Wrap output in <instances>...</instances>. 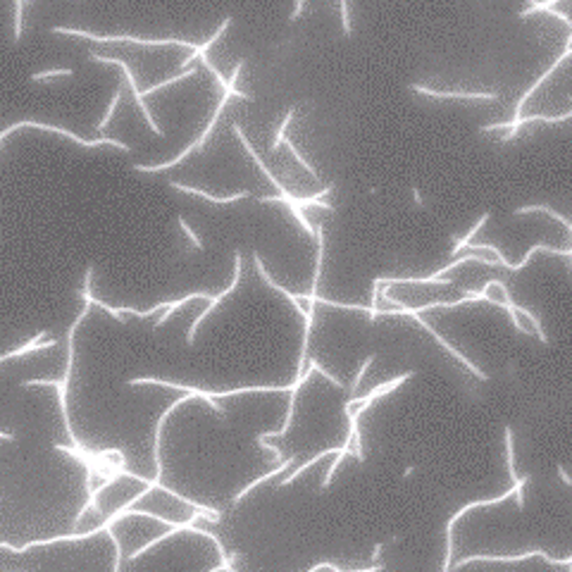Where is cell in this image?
Returning a JSON list of instances; mask_svg holds the SVG:
<instances>
[{"instance_id":"1","label":"cell","mask_w":572,"mask_h":572,"mask_svg":"<svg viewBox=\"0 0 572 572\" xmlns=\"http://www.w3.org/2000/svg\"><path fill=\"white\" fill-rule=\"evenodd\" d=\"M234 98H241V100H253V95L248 93V91H238V88H229V91H222L220 103H217V108L213 110V115H210L208 124H205V129L200 131V136H198V139H196V141H191L189 146L184 148L182 153H179V155H174V158H172V160L158 162V165H134L131 169H134V172H141V174H158V172H167V169H172V167H177V165H182V162L187 160L189 155H193V153L203 151V148H205V143H208L210 139H213V134H215L217 124H220L222 115H225L227 105H229Z\"/></svg>"},{"instance_id":"34","label":"cell","mask_w":572,"mask_h":572,"mask_svg":"<svg viewBox=\"0 0 572 572\" xmlns=\"http://www.w3.org/2000/svg\"><path fill=\"white\" fill-rule=\"evenodd\" d=\"M258 446L265 448V451H267L269 455H272V460H274V463H282V460H284L282 451H279L277 446H272V444H269L267 439H260V437H258Z\"/></svg>"},{"instance_id":"40","label":"cell","mask_w":572,"mask_h":572,"mask_svg":"<svg viewBox=\"0 0 572 572\" xmlns=\"http://www.w3.org/2000/svg\"><path fill=\"white\" fill-rule=\"evenodd\" d=\"M31 3H34V0H26V5H31Z\"/></svg>"},{"instance_id":"24","label":"cell","mask_w":572,"mask_h":572,"mask_svg":"<svg viewBox=\"0 0 572 572\" xmlns=\"http://www.w3.org/2000/svg\"><path fill=\"white\" fill-rule=\"evenodd\" d=\"M122 95H124V86H122V84H117V86H115V91H113V98H110L108 110H105V115H103V120H100L98 124H95V134H103V131L108 129V124H110V122H113V117H115V110H117Z\"/></svg>"},{"instance_id":"37","label":"cell","mask_w":572,"mask_h":572,"mask_svg":"<svg viewBox=\"0 0 572 572\" xmlns=\"http://www.w3.org/2000/svg\"><path fill=\"white\" fill-rule=\"evenodd\" d=\"M555 473H558V477L563 479L565 486H572V475L568 473V470H565V465H558V468H555Z\"/></svg>"},{"instance_id":"32","label":"cell","mask_w":572,"mask_h":572,"mask_svg":"<svg viewBox=\"0 0 572 572\" xmlns=\"http://www.w3.org/2000/svg\"><path fill=\"white\" fill-rule=\"evenodd\" d=\"M339 8H341L343 36H351L353 34V24H351V10H348V0H339Z\"/></svg>"},{"instance_id":"13","label":"cell","mask_w":572,"mask_h":572,"mask_svg":"<svg viewBox=\"0 0 572 572\" xmlns=\"http://www.w3.org/2000/svg\"><path fill=\"white\" fill-rule=\"evenodd\" d=\"M169 189L182 191V193H189V196H198V198L210 200V203H215V205H231V203H236V200H243L251 196V191H234V193L217 196V193H210V191H203V189L187 187V184H182V182H169Z\"/></svg>"},{"instance_id":"26","label":"cell","mask_w":572,"mask_h":572,"mask_svg":"<svg viewBox=\"0 0 572 572\" xmlns=\"http://www.w3.org/2000/svg\"><path fill=\"white\" fill-rule=\"evenodd\" d=\"M179 532H184V527H169L167 532L158 534L155 539H151V542H146V544H143L141 549H136L134 553H129V560H131V563H134V560H139L143 553H148V551H151V549H155V546H158V544H160V542H165V539L174 537V534H179Z\"/></svg>"},{"instance_id":"39","label":"cell","mask_w":572,"mask_h":572,"mask_svg":"<svg viewBox=\"0 0 572 572\" xmlns=\"http://www.w3.org/2000/svg\"><path fill=\"white\" fill-rule=\"evenodd\" d=\"M0 441H15L12 432H0Z\"/></svg>"},{"instance_id":"27","label":"cell","mask_w":572,"mask_h":572,"mask_svg":"<svg viewBox=\"0 0 572 572\" xmlns=\"http://www.w3.org/2000/svg\"><path fill=\"white\" fill-rule=\"evenodd\" d=\"M374 353L372 356H368L360 363V368H358V372H356V377H353L351 381V389H348V401H356L358 399V389H360V384H363V379H365V374H368V370L372 368V363H374Z\"/></svg>"},{"instance_id":"31","label":"cell","mask_w":572,"mask_h":572,"mask_svg":"<svg viewBox=\"0 0 572 572\" xmlns=\"http://www.w3.org/2000/svg\"><path fill=\"white\" fill-rule=\"evenodd\" d=\"M177 225H179V229L184 231V236H187L189 241L193 243V251H203V241H200V238H198V234H196V231L191 229V225H189L187 220H184L182 215L177 217Z\"/></svg>"},{"instance_id":"29","label":"cell","mask_w":572,"mask_h":572,"mask_svg":"<svg viewBox=\"0 0 572 572\" xmlns=\"http://www.w3.org/2000/svg\"><path fill=\"white\" fill-rule=\"evenodd\" d=\"M24 8H26V0H15V31H12L15 44H22L24 39Z\"/></svg>"},{"instance_id":"17","label":"cell","mask_w":572,"mask_h":572,"mask_svg":"<svg viewBox=\"0 0 572 572\" xmlns=\"http://www.w3.org/2000/svg\"><path fill=\"white\" fill-rule=\"evenodd\" d=\"M479 291L484 294L486 303H494L503 310L513 303L511 294H508V284L503 279H489V282H484V286H479Z\"/></svg>"},{"instance_id":"23","label":"cell","mask_w":572,"mask_h":572,"mask_svg":"<svg viewBox=\"0 0 572 572\" xmlns=\"http://www.w3.org/2000/svg\"><path fill=\"white\" fill-rule=\"evenodd\" d=\"M193 77H198V67H189V70H182L179 74H174V77H169L165 79V82H160V84H153V86H148L146 91H143V98L146 95H153V93H158V91H162V88H167V86H172V84H179V82H187V79H193Z\"/></svg>"},{"instance_id":"16","label":"cell","mask_w":572,"mask_h":572,"mask_svg":"<svg viewBox=\"0 0 572 572\" xmlns=\"http://www.w3.org/2000/svg\"><path fill=\"white\" fill-rule=\"evenodd\" d=\"M294 463H296V455H289V458H284L282 463H279L277 468L272 470V473H267V475H260V477H258V479H253L251 484H246V486H243V489L238 491V494L234 496V499H231V503H234V506H238V503H241L243 499H248V494H253V491H256L258 486H263L265 482L274 479V477L284 475L286 470H289V468H291V465H294Z\"/></svg>"},{"instance_id":"22","label":"cell","mask_w":572,"mask_h":572,"mask_svg":"<svg viewBox=\"0 0 572 572\" xmlns=\"http://www.w3.org/2000/svg\"><path fill=\"white\" fill-rule=\"evenodd\" d=\"M489 220H491V213H484V215L479 217V220H477V225L473 227V229L468 231V234H465L463 238H455V243H453V248H451V258H458L460 253H463L465 248H468L470 243H473V238H475L477 234H479V231H482V227H484Z\"/></svg>"},{"instance_id":"19","label":"cell","mask_w":572,"mask_h":572,"mask_svg":"<svg viewBox=\"0 0 572 572\" xmlns=\"http://www.w3.org/2000/svg\"><path fill=\"white\" fill-rule=\"evenodd\" d=\"M308 379H296L294 381V389H291V399H289V410H286V420H284V425L277 429V432H260L258 437L260 439H282L286 437V432L291 429V425H294V415H296V401H298V391H301V386L305 384Z\"/></svg>"},{"instance_id":"21","label":"cell","mask_w":572,"mask_h":572,"mask_svg":"<svg viewBox=\"0 0 572 572\" xmlns=\"http://www.w3.org/2000/svg\"><path fill=\"white\" fill-rule=\"evenodd\" d=\"M339 453V448H327V451H320V453H315L312 455V458H308L305 460L303 465H298V468L294 470V473H291L289 477H284L282 482H279V486H291L294 484L296 479H301V477H303L305 473H308V470L312 468V465L315 463H320V460H325V458H330V455H336Z\"/></svg>"},{"instance_id":"9","label":"cell","mask_w":572,"mask_h":572,"mask_svg":"<svg viewBox=\"0 0 572 572\" xmlns=\"http://www.w3.org/2000/svg\"><path fill=\"white\" fill-rule=\"evenodd\" d=\"M241 274H243V253H241V251H234V274H231V282H229V286H227V289H222L220 294L213 296V301H210V303L205 305V310L200 312V315L193 320V325L189 327V332H187V343H189V346H193L196 334H198L200 325H203V322L208 320L210 315H213V312L217 310V305H220L222 301L227 298V296H231V294L236 291V286L241 284Z\"/></svg>"},{"instance_id":"2","label":"cell","mask_w":572,"mask_h":572,"mask_svg":"<svg viewBox=\"0 0 572 572\" xmlns=\"http://www.w3.org/2000/svg\"><path fill=\"white\" fill-rule=\"evenodd\" d=\"M48 34L55 36H72V39H84L93 41V44H126V46H141V48H165V46H177V48H189L193 50L198 44L187 39H146V36H131V34H93L86 29H74V26H50Z\"/></svg>"},{"instance_id":"10","label":"cell","mask_w":572,"mask_h":572,"mask_svg":"<svg viewBox=\"0 0 572 572\" xmlns=\"http://www.w3.org/2000/svg\"><path fill=\"white\" fill-rule=\"evenodd\" d=\"M506 312H508V315H511V322H513V327H515V332H517V334H527V336H537V341L546 346V343H549L546 330H544L542 320H539V317L534 315L532 310L522 308V305H517V303H511V305H508V308H506Z\"/></svg>"},{"instance_id":"25","label":"cell","mask_w":572,"mask_h":572,"mask_svg":"<svg viewBox=\"0 0 572 572\" xmlns=\"http://www.w3.org/2000/svg\"><path fill=\"white\" fill-rule=\"evenodd\" d=\"M503 439H506V463H508V475L513 482H517V470H515V439H513V427H503Z\"/></svg>"},{"instance_id":"36","label":"cell","mask_w":572,"mask_h":572,"mask_svg":"<svg viewBox=\"0 0 572 572\" xmlns=\"http://www.w3.org/2000/svg\"><path fill=\"white\" fill-rule=\"evenodd\" d=\"M303 10H305V0H296V5H294V12L289 15V19L291 22H296V19L303 15Z\"/></svg>"},{"instance_id":"18","label":"cell","mask_w":572,"mask_h":572,"mask_svg":"<svg viewBox=\"0 0 572 572\" xmlns=\"http://www.w3.org/2000/svg\"><path fill=\"white\" fill-rule=\"evenodd\" d=\"M410 91L432 95V98H460V100H484V103H494L499 100V93H448V91H434V88L420 86V84H410Z\"/></svg>"},{"instance_id":"11","label":"cell","mask_w":572,"mask_h":572,"mask_svg":"<svg viewBox=\"0 0 572 572\" xmlns=\"http://www.w3.org/2000/svg\"><path fill=\"white\" fill-rule=\"evenodd\" d=\"M193 396L191 394H184L182 399H177L172 406L165 408V412L160 415V420L155 422V437H153V463H155V475H153V484H160V477H162V463H160V441H162V429H165V422L172 417V412L177 410L179 406H184L187 401H191Z\"/></svg>"},{"instance_id":"5","label":"cell","mask_w":572,"mask_h":572,"mask_svg":"<svg viewBox=\"0 0 572 572\" xmlns=\"http://www.w3.org/2000/svg\"><path fill=\"white\" fill-rule=\"evenodd\" d=\"M527 558H544L549 565H553V568H560V565H570L572 563V555H565V558H553V555H549L546 551L537 549V551H524V553H513V555L475 553V555H468V558L455 560L453 570H463L465 565H470V563H520V560H527Z\"/></svg>"},{"instance_id":"4","label":"cell","mask_w":572,"mask_h":572,"mask_svg":"<svg viewBox=\"0 0 572 572\" xmlns=\"http://www.w3.org/2000/svg\"><path fill=\"white\" fill-rule=\"evenodd\" d=\"M86 60L88 62H100V65H115V67H120L122 74H124V79H126V84H129L131 93H134V100H136V105H139L143 120L148 122V126L153 129V134H155L158 139H162L165 134H162V129L158 126V122H155V117H153L151 108L146 105V98H143V91H139V84H136V77H134V72H131L129 62H124L122 57H115V55H103V53H88Z\"/></svg>"},{"instance_id":"33","label":"cell","mask_w":572,"mask_h":572,"mask_svg":"<svg viewBox=\"0 0 572 572\" xmlns=\"http://www.w3.org/2000/svg\"><path fill=\"white\" fill-rule=\"evenodd\" d=\"M529 484V477H520L517 482H513V494H515V503L517 508H524V486Z\"/></svg>"},{"instance_id":"6","label":"cell","mask_w":572,"mask_h":572,"mask_svg":"<svg viewBox=\"0 0 572 572\" xmlns=\"http://www.w3.org/2000/svg\"><path fill=\"white\" fill-rule=\"evenodd\" d=\"M511 496H515L513 494V486L506 491V494H501V496H494V499H477V501H470V503H465L460 511H455L453 515H451V520L446 522V551H444V565H441V572H451L453 568V527L458 524V520L463 515H468L470 511H477V508H489V506H501V503H506Z\"/></svg>"},{"instance_id":"35","label":"cell","mask_w":572,"mask_h":572,"mask_svg":"<svg viewBox=\"0 0 572 572\" xmlns=\"http://www.w3.org/2000/svg\"><path fill=\"white\" fill-rule=\"evenodd\" d=\"M315 372H320V374H322V377H325V379H327V381H330V384L334 386V389H343V381H339L336 377H334V374H330V372H327V370H325V368H322V365H320V363H317V360H315Z\"/></svg>"},{"instance_id":"8","label":"cell","mask_w":572,"mask_h":572,"mask_svg":"<svg viewBox=\"0 0 572 572\" xmlns=\"http://www.w3.org/2000/svg\"><path fill=\"white\" fill-rule=\"evenodd\" d=\"M403 317H410V320H415V325H417V327H420V330H425V332L429 334V336H432V339H434V341H437V343H439V346H441V348H444V351H446V353H448V356H453L455 360H458V363H460V365H463V368H465V370H468V372H470V374H475V377H477V379H479V381H489V377H486V372H484V370H482V368H479V365H475V363H473V360H470L468 356H465V353H463V351H458V348H455V346H453V343H451V341H448V339H446V336H444V334H439V330H434V327H432V325H429V322H427V320H422V317H420V312H406V315H403Z\"/></svg>"},{"instance_id":"38","label":"cell","mask_w":572,"mask_h":572,"mask_svg":"<svg viewBox=\"0 0 572 572\" xmlns=\"http://www.w3.org/2000/svg\"><path fill=\"white\" fill-rule=\"evenodd\" d=\"M386 549V544H374V549H372V553H370V558H372V563H379V555H381V551Z\"/></svg>"},{"instance_id":"15","label":"cell","mask_w":572,"mask_h":572,"mask_svg":"<svg viewBox=\"0 0 572 572\" xmlns=\"http://www.w3.org/2000/svg\"><path fill=\"white\" fill-rule=\"evenodd\" d=\"M231 22H234V17H231V15H229V17H225V19H222V24L215 29V34L210 36V39H205L203 44H198V46H196L193 50H191V55H189V57H184V60H182V65H179V67H182V70H189V67H193V62H198L200 57H203L205 53H208L210 48H213V46L217 44V41H220L222 36L227 34V29H229V26H231Z\"/></svg>"},{"instance_id":"28","label":"cell","mask_w":572,"mask_h":572,"mask_svg":"<svg viewBox=\"0 0 572 572\" xmlns=\"http://www.w3.org/2000/svg\"><path fill=\"white\" fill-rule=\"evenodd\" d=\"M65 77H74L72 67H57V70H46V72H34L31 74V82L41 84V82H50V79H65Z\"/></svg>"},{"instance_id":"20","label":"cell","mask_w":572,"mask_h":572,"mask_svg":"<svg viewBox=\"0 0 572 572\" xmlns=\"http://www.w3.org/2000/svg\"><path fill=\"white\" fill-rule=\"evenodd\" d=\"M193 301H213V296L210 294H205V291H193V294H187V296H182V298H177V301H169V305L165 310L160 312V317H158L155 320V330H160L162 325H165V322L169 320V317H172V312H177L179 308H182V305H187V303H193Z\"/></svg>"},{"instance_id":"30","label":"cell","mask_w":572,"mask_h":572,"mask_svg":"<svg viewBox=\"0 0 572 572\" xmlns=\"http://www.w3.org/2000/svg\"><path fill=\"white\" fill-rule=\"evenodd\" d=\"M294 115H296V108H289L286 110V115H284V120H282V124H279V129H277V134H274V141H272V153H277L279 148H282V143L286 139V126L294 122Z\"/></svg>"},{"instance_id":"14","label":"cell","mask_w":572,"mask_h":572,"mask_svg":"<svg viewBox=\"0 0 572 572\" xmlns=\"http://www.w3.org/2000/svg\"><path fill=\"white\" fill-rule=\"evenodd\" d=\"M46 336H48V332H39L34 339H29L26 343H19L17 348H12V351L3 353V356H0V363H8V360H12V358H22V356H29V353L46 351V348L57 346L55 339H46Z\"/></svg>"},{"instance_id":"3","label":"cell","mask_w":572,"mask_h":572,"mask_svg":"<svg viewBox=\"0 0 572 572\" xmlns=\"http://www.w3.org/2000/svg\"><path fill=\"white\" fill-rule=\"evenodd\" d=\"M19 129H39V131H48V134L65 136V139H70L72 143H77V146H82V148H115V151H120V153H129L131 151V148L126 146L124 141H117V139H113V136H95V139H84V136L74 134V131L67 129V126L48 124V122H39V120L12 122V124L5 126V129L0 131V143L8 139L10 134H15V131H19Z\"/></svg>"},{"instance_id":"12","label":"cell","mask_w":572,"mask_h":572,"mask_svg":"<svg viewBox=\"0 0 572 572\" xmlns=\"http://www.w3.org/2000/svg\"><path fill=\"white\" fill-rule=\"evenodd\" d=\"M22 386H26V389H29V386H53V389L57 391V396H60V415H62V422H65V429H67V434H70L72 444H74V446H79L77 437H74V429H72L70 410H67V389H70V386H67L62 379H26V381H22Z\"/></svg>"},{"instance_id":"7","label":"cell","mask_w":572,"mask_h":572,"mask_svg":"<svg viewBox=\"0 0 572 572\" xmlns=\"http://www.w3.org/2000/svg\"><path fill=\"white\" fill-rule=\"evenodd\" d=\"M415 377V372H406V374H401V377H394V379H389V381H379L377 386H374L372 391H370L365 399H356V401H346L343 403V412H346V417H363L365 412L370 410V408L374 406V401L381 399V396H389V394H394L399 386H403L408 379H412Z\"/></svg>"}]
</instances>
